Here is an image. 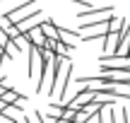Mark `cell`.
Returning <instances> with one entry per match:
<instances>
[{"label":"cell","instance_id":"12","mask_svg":"<svg viewBox=\"0 0 130 123\" xmlns=\"http://www.w3.org/2000/svg\"><path fill=\"white\" fill-rule=\"evenodd\" d=\"M72 123H75V121H72Z\"/></svg>","mask_w":130,"mask_h":123},{"label":"cell","instance_id":"2","mask_svg":"<svg viewBox=\"0 0 130 123\" xmlns=\"http://www.w3.org/2000/svg\"><path fill=\"white\" fill-rule=\"evenodd\" d=\"M113 22H116L113 14H104V17H96V19H84V22L79 24V29H82V32H89V29H106V27H111Z\"/></svg>","mask_w":130,"mask_h":123},{"label":"cell","instance_id":"3","mask_svg":"<svg viewBox=\"0 0 130 123\" xmlns=\"http://www.w3.org/2000/svg\"><path fill=\"white\" fill-rule=\"evenodd\" d=\"M96 14H111V7H108V5H104V7H84V10H79L75 17L84 22V19H94Z\"/></svg>","mask_w":130,"mask_h":123},{"label":"cell","instance_id":"6","mask_svg":"<svg viewBox=\"0 0 130 123\" xmlns=\"http://www.w3.org/2000/svg\"><path fill=\"white\" fill-rule=\"evenodd\" d=\"M39 116H41V123H56V121H58L56 116H51V114H43V111H39Z\"/></svg>","mask_w":130,"mask_h":123},{"label":"cell","instance_id":"11","mask_svg":"<svg viewBox=\"0 0 130 123\" xmlns=\"http://www.w3.org/2000/svg\"><path fill=\"white\" fill-rule=\"evenodd\" d=\"M56 123H70V121H65V118H58V121H56Z\"/></svg>","mask_w":130,"mask_h":123},{"label":"cell","instance_id":"4","mask_svg":"<svg viewBox=\"0 0 130 123\" xmlns=\"http://www.w3.org/2000/svg\"><path fill=\"white\" fill-rule=\"evenodd\" d=\"M0 99H3V101H5V104H7V106H14V104H19V106H22L24 101H27V97H24L22 92L12 89V87H7V89H5V94L0 97Z\"/></svg>","mask_w":130,"mask_h":123},{"label":"cell","instance_id":"10","mask_svg":"<svg viewBox=\"0 0 130 123\" xmlns=\"http://www.w3.org/2000/svg\"><path fill=\"white\" fill-rule=\"evenodd\" d=\"M3 58H5V51H3V48H0V63H3Z\"/></svg>","mask_w":130,"mask_h":123},{"label":"cell","instance_id":"8","mask_svg":"<svg viewBox=\"0 0 130 123\" xmlns=\"http://www.w3.org/2000/svg\"><path fill=\"white\" fill-rule=\"evenodd\" d=\"M68 3H75L79 7H92V0H68Z\"/></svg>","mask_w":130,"mask_h":123},{"label":"cell","instance_id":"9","mask_svg":"<svg viewBox=\"0 0 130 123\" xmlns=\"http://www.w3.org/2000/svg\"><path fill=\"white\" fill-rule=\"evenodd\" d=\"M5 109H7V104H5V101L0 99V111H5Z\"/></svg>","mask_w":130,"mask_h":123},{"label":"cell","instance_id":"1","mask_svg":"<svg viewBox=\"0 0 130 123\" xmlns=\"http://www.w3.org/2000/svg\"><path fill=\"white\" fill-rule=\"evenodd\" d=\"M34 14H41V7H36V0H24V3H19V7L3 12V17L7 19V22H12V24H19V22H24V19L34 17Z\"/></svg>","mask_w":130,"mask_h":123},{"label":"cell","instance_id":"5","mask_svg":"<svg viewBox=\"0 0 130 123\" xmlns=\"http://www.w3.org/2000/svg\"><path fill=\"white\" fill-rule=\"evenodd\" d=\"M0 29H3V32L7 34V39H12V41H17V39H22V29H19L17 24L7 22L5 17H0Z\"/></svg>","mask_w":130,"mask_h":123},{"label":"cell","instance_id":"7","mask_svg":"<svg viewBox=\"0 0 130 123\" xmlns=\"http://www.w3.org/2000/svg\"><path fill=\"white\" fill-rule=\"evenodd\" d=\"M118 121H121V123H128V109H118Z\"/></svg>","mask_w":130,"mask_h":123}]
</instances>
